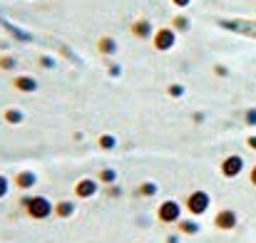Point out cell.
<instances>
[{
    "instance_id": "obj_1",
    "label": "cell",
    "mask_w": 256,
    "mask_h": 243,
    "mask_svg": "<svg viewBox=\"0 0 256 243\" xmlns=\"http://www.w3.org/2000/svg\"><path fill=\"white\" fill-rule=\"evenodd\" d=\"M20 206L25 209V214L32 219V221H45V219H50V216H55V204L48 199V196H42V194H35V196H22L20 199Z\"/></svg>"
},
{
    "instance_id": "obj_15",
    "label": "cell",
    "mask_w": 256,
    "mask_h": 243,
    "mask_svg": "<svg viewBox=\"0 0 256 243\" xmlns=\"http://www.w3.org/2000/svg\"><path fill=\"white\" fill-rule=\"evenodd\" d=\"M94 179L102 184V189H104V186H112V184H120V174H117V169H112V166L100 169V174H97Z\"/></svg>"
},
{
    "instance_id": "obj_3",
    "label": "cell",
    "mask_w": 256,
    "mask_h": 243,
    "mask_svg": "<svg viewBox=\"0 0 256 243\" xmlns=\"http://www.w3.org/2000/svg\"><path fill=\"white\" fill-rule=\"evenodd\" d=\"M179 42V32L172 27V25H164V27H157L154 35H152V47L157 52H170L176 47Z\"/></svg>"
},
{
    "instance_id": "obj_14",
    "label": "cell",
    "mask_w": 256,
    "mask_h": 243,
    "mask_svg": "<svg viewBox=\"0 0 256 243\" xmlns=\"http://www.w3.org/2000/svg\"><path fill=\"white\" fill-rule=\"evenodd\" d=\"M75 214H78V204L75 201L65 199V201H58L55 204V216L58 219H72Z\"/></svg>"
},
{
    "instance_id": "obj_23",
    "label": "cell",
    "mask_w": 256,
    "mask_h": 243,
    "mask_svg": "<svg viewBox=\"0 0 256 243\" xmlns=\"http://www.w3.org/2000/svg\"><path fill=\"white\" fill-rule=\"evenodd\" d=\"M107 75L117 80V77L122 75V65H120V62H107Z\"/></svg>"
},
{
    "instance_id": "obj_10",
    "label": "cell",
    "mask_w": 256,
    "mask_h": 243,
    "mask_svg": "<svg viewBox=\"0 0 256 243\" xmlns=\"http://www.w3.org/2000/svg\"><path fill=\"white\" fill-rule=\"evenodd\" d=\"M242 169H244V162H242V157H236V154H232V157H226V159L222 162V174H224L226 179L239 176Z\"/></svg>"
},
{
    "instance_id": "obj_24",
    "label": "cell",
    "mask_w": 256,
    "mask_h": 243,
    "mask_svg": "<svg viewBox=\"0 0 256 243\" xmlns=\"http://www.w3.org/2000/svg\"><path fill=\"white\" fill-rule=\"evenodd\" d=\"M102 191H107V196H110V199H117V196L122 194V186H120V184H112V186H104Z\"/></svg>"
},
{
    "instance_id": "obj_16",
    "label": "cell",
    "mask_w": 256,
    "mask_h": 243,
    "mask_svg": "<svg viewBox=\"0 0 256 243\" xmlns=\"http://www.w3.org/2000/svg\"><path fill=\"white\" fill-rule=\"evenodd\" d=\"M134 194L142 196V199H152V196L160 194V184H157V181H142V184L134 189Z\"/></svg>"
},
{
    "instance_id": "obj_22",
    "label": "cell",
    "mask_w": 256,
    "mask_h": 243,
    "mask_svg": "<svg viewBox=\"0 0 256 243\" xmlns=\"http://www.w3.org/2000/svg\"><path fill=\"white\" fill-rule=\"evenodd\" d=\"M10 186H12V184H10V179H8L5 174H0V201L10 194Z\"/></svg>"
},
{
    "instance_id": "obj_9",
    "label": "cell",
    "mask_w": 256,
    "mask_h": 243,
    "mask_svg": "<svg viewBox=\"0 0 256 243\" xmlns=\"http://www.w3.org/2000/svg\"><path fill=\"white\" fill-rule=\"evenodd\" d=\"M97 52H100L102 57H114V55L120 52L117 37H114V35H102V37L97 40Z\"/></svg>"
},
{
    "instance_id": "obj_21",
    "label": "cell",
    "mask_w": 256,
    "mask_h": 243,
    "mask_svg": "<svg viewBox=\"0 0 256 243\" xmlns=\"http://www.w3.org/2000/svg\"><path fill=\"white\" fill-rule=\"evenodd\" d=\"M38 65L45 67V70H55V67H58V60H55L52 55H40V57H38Z\"/></svg>"
},
{
    "instance_id": "obj_11",
    "label": "cell",
    "mask_w": 256,
    "mask_h": 243,
    "mask_svg": "<svg viewBox=\"0 0 256 243\" xmlns=\"http://www.w3.org/2000/svg\"><path fill=\"white\" fill-rule=\"evenodd\" d=\"M2 122L8 127H20L25 122V112L20 107H8V109H2Z\"/></svg>"
},
{
    "instance_id": "obj_19",
    "label": "cell",
    "mask_w": 256,
    "mask_h": 243,
    "mask_svg": "<svg viewBox=\"0 0 256 243\" xmlns=\"http://www.w3.org/2000/svg\"><path fill=\"white\" fill-rule=\"evenodd\" d=\"M186 94V87L182 84V82H172V84H167V97H172V99H182Z\"/></svg>"
},
{
    "instance_id": "obj_13",
    "label": "cell",
    "mask_w": 256,
    "mask_h": 243,
    "mask_svg": "<svg viewBox=\"0 0 256 243\" xmlns=\"http://www.w3.org/2000/svg\"><path fill=\"white\" fill-rule=\"evenodd\" d=\"M176 231L182 234V236H196L199 231H202V226H199V221L194 219V216H182V221L176 224Z\"/></svg>"
},
{
    "instance_id": "obj_28",
    "label": "cell",
    "mask_w": 256,
    "mask_h": 243,
    "mask_svg": "<svg viewBox=\"0 0 256 243\" xmlns=\"http://www.w3.org/2000/svg\"><path fill=\"white\" fill-rule=\"evenodd\" d=\"M252 181H254V184H256V169H254V174H252Z\"/></svg>"
},
{
    "instance_id": "obj_27",
    "label": "cell",
    "mask_w": 256,
    "mask_h": 243,
    "mask_svg": "<svg viewBox=\"0 0 256 243\" xmlns=\"http://www.w3.org/2000/svg\"><path fill=\"white\" fill-rule=\"evenodd\" d=\"M249 144H252V147H254V149H256V139H249Z\"/></svg>"
},
{
    "instance_id": "obj_12",
    "label": "cell",
    "mask_w": 256,
    "mask_h": 243,
    "mask_svg": "<svg viewBox=\"0 0 256 243\" xmlns=\"http://www.w3.org/2000/svg\"><path fill=\"white\" fill-rule=\"evenodd\" d=\"M214 226H216V229H224V231L234 229V226H236V214H234L232 209L219 211V214H216V219H214Z\"/></svg>"
},
{
    "instance_id": "obj_7",
    "label": "cell",
    "mask_w": 256,
    "mask_h": 243,
    "mask_svg": "<svg viewBox=\"0 0 256 243\" xmlns=\"http://www.w3.org/2000/svg\"><path fill=\"white\" fill-rule=\"evenodd\" d=\"M38 181H40V176H38V171H32V169H22V171H18L15 179H12V184H15L20 191H32V189L38 186Z\"/></svg>"
},
{
    "instance_id": "obj_6",
    "label": "cell",
    "mask_w": 256,
    "mask_h": 243,
    "mask_svg": "<svg viewBox=\"0 0 256 243\" xmlns=\"http://www.w3.org/2000/svg\"><path fill=\"white\" fill-rule=\"evenodd\" d=\"M154 25H152V20L150 17H137L132 25H130V32L137 37V40H152V35H154Z\"/></svg>"
},
{
    "instance_id": "obj_2",
    "label": "cell",
    "mask_w": 256,
    "mask_h": 243,
    "mask_svg": "<svg viewBox=\"0 0 256 243\" xmlns=\"http://www.w3.org/2000/svg\"><path fill=\"white\" fill-rule=\"evenodd\" d=\"M182 206H184V211H186L189 216L196 219V216H202V214L209 211V206H212V196H209L206 191H202V189H194V191H189V194L184 196Z\"/></svg>"
},
{
    "instance_id": "obj_5",
    "label": "cell",
    "mask_w": 256,
    "mask_h": 243,
    "mask_svg": "<svg viewBox=\"0 0 256 243\" xmlns=\"http://www.w3.org/2000/svg\"><path fill=\"white\" fill-rule=\"evenodd\" d=\"M100 189H102V184H100L97 179L85 176V179H80V181L75 184V199H80V201H90V199H94V196L100 194Z\"/></svg>"
},
{
    "instance_id": "obj_17",
    "label": "cell",
    "mask_w": 256,
    "mask_h": 243,
    "mask_svg": "<svg viewBox=\"0 0 256 243\" xmlns=\"http://www.w3.org/2000/svg\"><path fill=\"white\" fill-rule=\"evenodd\" d=\"M172 27H174L179 35H186V32L192 30V20H189V15H182V12L174 15V17H172Z\"/></svg>"
},
{
    "instance_id": "obj_18",
    "label": "cell",
    "mask_w": 256,
    "mask_h": 243,
    "mask_svg": "<svg viewBox=\"0 0 256 243\" xmlns=\"http://www.w3.org/2000/svg\"><path fill=\"white\" fill-rule=\"evenodd\" d=\"M97 147H100L102 152H114V149H117V137L110 134V132H107V134H100V137H97Z\"/></svg>"
},
{
    "instance_id": "obj_25",
    "label": "cell",
    "mask_w": 256,
    "mask_h": 243,
    "mask_svg": "<svg viewBox=\"0 0 256 243\" xmlns=\"http://www.w3.org/2000/svg\"><path fill=\"white\" fill-rule=\"evenodd\" d=\"M170 2L176 7V10H186V7L192 5V0H170Z\"/></svg>"
},
{
    "instance_id": "obj_4",
    "label": "cell",
    "mask_w": 256,
    "mask_h": 243,
    "mask_svg": "<svg viewBox=\"0 0 256 243\" xmlns=\"http://www.w3.org/2000/svg\"><path fill=\"white\" fill-rule=\"evenodd\" d=\"M182 211H184V206H182L176 199H164V201L157 206V219H160V224H164V226H176V224L182 221Z\"/></svg>"
},
{
    "instance_id": "obj_8",
    "label": "cell",
    "mask_w": 256,
    "mask_h": 243,
    "mask_svg": "<svg viewBox=\"0 0 256 243\" xmlns=\"http://www.w3.org/2000/svg\"><path fill=\"white\" fill-rule=\"evenodd\" d=\"M12 87L18 92H22V94H35L40 89V82H38V77H32V75H15L12 77Z\"/></svg>"
},
{
    "instance_id": "obj_20",
    "label": "cell",
    "mask_w": 256,
    "mask_h": 243,
    "mask_svg": "<svg viewBox=\"0 0 256 243\" xmlns=\"http://www.w3.org/2000/svg\"><path fill=\"white\" fill-rule=\"evenodd\" d=\"M0 70L15 72V70H18V57H15V55H0Z\"/></svg>"
},
{
    "instance_id": "obj_26",
    "label": "cell",
    "mask_w": 256,
    "mask_h": 243,
    "mask_svg": "<svg viewBox=\"0 0 256 243\" xmlns=\"http://www.w3.org/2000/svg\"><path fill=\"white\" fill-rule=\"evenodd\" d=\"M164 243H182V234H179V231H176V234H170Z\"/></svg>"
}]
</instances>
